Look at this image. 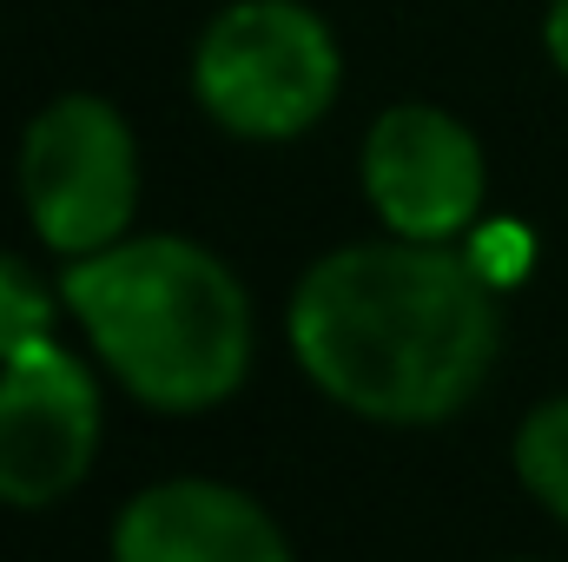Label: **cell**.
<instances>
[{
    "instance_id": "obj_10",
    "label": "cell",
    "mask_w": 568,
    "mask_h": 562,
    "mask_svg": "<svg viewBox=\"0 0 568 562\" xmlns=\"http://www.w3.org/2000/svg\"><path fill=\"white\" fill-rule=\"evenodd\" d=\"M549 60L568 73V0H556V7H549Z\"/></svg>"
},
{
    "instance_id": "obj_7",
    "label": "cell",
    "mask_w": 568,
    "mask_h": 562,
    "mask_svg": "<svg viewBox=\"0 0 568 562\" xmlns=\"http://www.w3.org/2000/svg\"><path fill=\"white\" fill-rule=\"evenodd\" d=\"M113 562H291V543L245 490L172 476L120 510Z\"/></svg>"
},
{
    "instance_id": "obj_2",
    "label": "cell",
    "mask_w": 568,
    "mask_h": 562,
    "mask_svg": "<svg viewBox=\"0 0 568 562\" xmlns=\"http://www.w3.org/2000/svg\"><path fill=\"white\" fill-rule=\"evenodd\" d=\"M73 304L100 364L152 411H212L252 371V298L192 239H120L73 259Z\"/></svg>"
},
{
    "instance_id": "obj_4",
    "label": "cell",
    "mask_w": 568,
    "mask_h": 562,
    "mask_svg": "<svg viewBox=\"0 0 568 562\" xmlns=\"http://www.w3.org/2000/svg\"><path fill=\"white\" fill-rule=\"evenodd\" d=\"M20 199L60 259H93L126 239L140 205V145L113 100L67 93L20 140Z\"/></svg>"
},
{
    "instance_id": "obj_9",
    "label": "cell",
    "mask_w": 568,
    "mask_h": 562,
    "mask_svg": "<svg viewBox=\"0 0 568 562\" xmlns=\"http://www.w3.org/2000/svg\"><path fill=\"white\" fill-rule=\"evenodd\" d=\"M53 324H60L53 291L33 279L13 252H0V364L33 351V344H53Z\"/></svg>"
},
{
    "instance_id": "obj_5",
    "label": "cell",
    "mask_w": 568,
    "mask_h": 562,
    "mask_svg": "<svg viewBox=\"0 0 568 562\" xmlns=\"http://www.w3.org/2000/svg\"><path fill=\"white\" fill-rule=\"evenodd\" d=\"M100 391L93 371L53 338L0 364V503L47 510L93 470Z\"/></svg>"
},
{
    "instance_id": "obj_8",
    "label": "cell",
    "mask_w": 568,
    "mask_h": 562,
    "mask_svg": "<svg viewBox=\"0 0 568 562\" xmlns=\"http://www.w3.org/2000/svg\"><path fill=\"white\" fill-rule=\"evenodd\" d=\"M516 476L529 483V496L568 523V398L529 411L516 430Z\"/></svg>"
},
{
    "instance_id": "obj_6",
    "label": "cell",
    "mask_w": 568,
    "mask_h": 562,
    "mask_svg": "<svg viewBox=\"0 0 568 562\" xmlns=\"http://www.w3.org/2000/svg\"><path fill=\"white\" fill-rule=\"evenodd\" d=\"M483 145L443 107H390L364 133V192L390 239L410 245H449L483 212Z\"/></svg>"
},
{
    "instance_id": "obj_3",
    "label": "cell",
    "mask_w": 568,
    "mask_h": 562,
    "mask_svg": "<svg viewBox=\"0 0 568 562\" xmlns=\"http://www.w3.org/2000/svg\"><path fill=\"white\" fill-rule=\"evenodd\" d=\"M337 87H344L337 33L297 0L225 7L192 53L199 107L239 140H297L331 113Z\"/></svg>"
},
{
    "instance_id": "obj_1",
    "label": "cell",
    "mask_w": 568,
    "mask_h": 562,
    "mask_svg": "<svg viewBox=\"0 0 568 562\" xmlns=\"http://www.w3.org/2000/svg\"><path fill=\"white\" fill-rule=\"evenodd\" d=\"M503 344L489 279L449 245H344L291 291V351L304 378L371 423L456 418Z\"/></svg>"
}]
</instances>
